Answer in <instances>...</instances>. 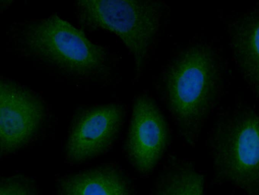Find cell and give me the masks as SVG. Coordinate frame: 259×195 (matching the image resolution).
<instances>
[{
	"label": "cell",
	"mask_w": 259,
	"mask_h": 195,
	"mask_svg": "<svg viewBox=\"0 0 259 195\" xmlns=\"http://www.w3.org/2000/svg\"><path fill=\"white\" fill-rule=\"evenodd\" d=\"M231 44L243 78L259 97V8L240 16L233 23Z\"/></svg>",
	"instance_id": "ba28073f"
},
{
	"label": "cell",
	"mask_w": 259,
	"mask_h": 195,
	"mask_svg": "<svg viewBox=\"0 0 259 195\" xmlns=\"http://www.w3.org/2000/svg\"><path fill=\"white\" fill-rule=\"evenodd\" d=\"M220 73L212 50L203 45L186 50L173 61L166 76V100L184 140L195 145L216 101Z\"/></svg>",
	"instance_id": "6da1fadb"
},
{
	"label": "cell",
	"mask_w": 259,
	"mask_h": 195,
	"mask_svg": "<svg viewBox=\"0 0 259 195\" xmlns=\"http://www.w3.org/2000/svg\"><path fill=\"white\" fill-rule=\"evenodd\" d=\"M209 141L215 178L259 195V115L243 109L223 118Z\"/></svg>",
	"instance_id": "7a4b0ae2"
},
{
	"label": "cell",
	"mask_w": 259,
	"mask_h": 195,
	"mask_svg": "<svg viewBox=\"0 0 259 195\" xmlns=\"http://www.w3.org/2000/svg\"><path fill=\"white\" fill-rule=\"evenodd\" d=\"M22 41L33 56L69 75L94 76L106 68L105 50L56 15L29 24Z\"/></svg>",
	"instance_id": "3957f363"
},
{
	"label": "cell",
	"mask_w": 259,
	"mask_h": 195,
	"mask_svg": "<svg viewBox=\"0 0 259 195\" xmlns=\"http://www.w3.org/2000/svg\"><path fill=\"white\" fill-rule=\"evenodd\" d=\"M76 5L80 24L117 35L140 69L158 27L157 6L149 1L136 0H79Z\"/></svg>",
	"instance_id": "277c9868"
},
{
	"label": "cell",
	"mask_w": 259,
	"mask_h": 195,
	"mask_svg": "<svg viewBox=\"0 0 259 195\" xmlns=\"http://www.w3.org/2000/svg\"><path fill=\"white\" fill-rule=\"evenodd\" d=\"M168 141L166 121L149 97H138L133 105L125 150L133 167L142 174L151 172L162 157Z\"/></svg>",
	"instance_id": "52a82bcc"
},
{
	"label": "cell",
	"mask_w": 259,
	"mask_h": 195,
	"mask_svg": "<svg viewBox=\"0 0 259 195\" xmlns=\"http://www.w3.org/2000/svg\"><path fill=\"white\" fill-rule=\"evenodd\" d=\"M0 153H14L29 143L41 125L45 110L40 98L18 83H0Z\"/></svg>",
	"instance_id": "5b68a950"
},
{
	"label": "cell",
	"mask_w": 259,
	"mask_h": 195,
	"mask_svg": "<svg viewBox=\"0 0 259 195\" xmlns=\"http://www.w3.org/2000/svg\"><path fill=\"white\" fill-rule=\"evenodd\" d=\"M124 117L122 107L115 104L95 106L80 112L67 137V160L81 163L106 152L118 137Z\"/></svg>",
	"instance_id": "8992f818"
},
{
	"label": "cell",
	"mask_w": 259,
	"mask_h": 195,
	"mask_svg": "<svg viewBox=\"0 0 259 195\" xmlns=\"http://www.w3.org/2000/svg\"><path fill=\"white\" fill-rule=\"evenodd\" d=\"M0 195H38L34 182L25 176L14 175L1 178Z\"/></svg>",
	"instance_id": "8fae6325"
},
{
	"label": "cell",
	"mask_w": 259,
	"mask_h": 195,
	"mask_svg": "<svg viewBox=\"0 0 259 195\" xmlns=\"http://www.w3.org/2000/svg\"><path fill=\"white\" fill-rule=\"evenodd\" d=\"M204 176L192 164L172 162L159 174L152 195H202Z\"/></svg>",
	"instance_id": "30bf717a"
},
{
	"label": "cell",
	"mask_w": 259,
	"mask_h": 195,
	"mask_svg": "<svg viewBox=\"0 0 259 195\" xmlns=\"http://www.w3.org/2000/svg\"><path fill=\"white\" fill-rule=\"evenodd\" d=\"M58 195H131L128 182L117 167L105 165L72 174L57 183Z\"/></svg>",
	"instance_id": "9c48e42d"
}]
</instances>
